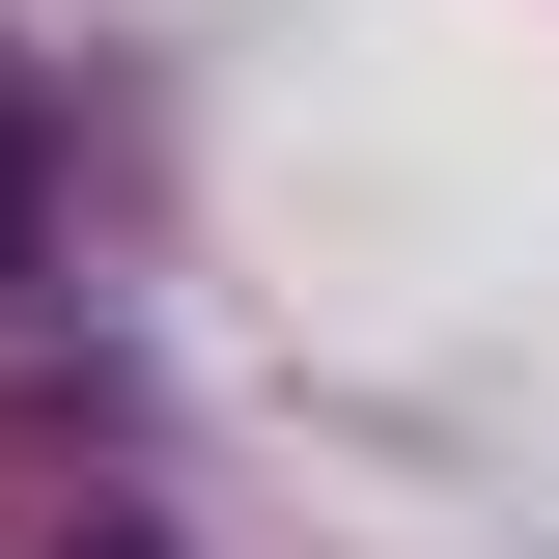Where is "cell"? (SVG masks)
<instances>
[{
  "label": "cell",
  "mask_w": 559,
  "mask_h": 559,
  "mask_svg": "<svg viewBox=\"0 0 559 559\" xmlns=\"http://www.w3.org/2000/svg\"><path fill=\"white\" fill-rule=\"evenodd\" d=\"M84 559H140V532H84Z\"/></svg>",
  "instance_id": "6da1fadb"
}]
</instances>
